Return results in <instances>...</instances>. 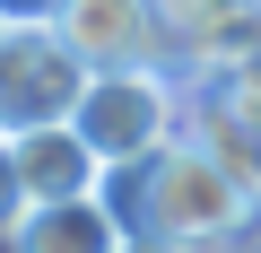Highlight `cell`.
<instances>
[{"label":"cell","instance_id":"6da1fadb","mask_svg":"<svg viewBox=\"0 0 261 253\" xmlns=\"http://www.w3.org/2000/svg\"><path fill=\"white\" fill-rule=\"evenodd\" d=\"M140 210V227H166L183 244H209V253H235L261 236V192L209 149V140H174L166 157H148L140 175H105V201Z\"/></svg>","mask_w":261,"mask_h":253},{"label":"cell","instance_id":"7a4b0ae2","mask_svg":"<svg viewBox=\"0 0 261 253\" xmlns=\"http://www.w3.org/2000/svg\"><path fill=\"white\" fill-rule=\"evenodd\" d=\"M79 131L96 140V157L113 175H140L148 157H166L174 140H192V79L174 61H122L96 70L79 96Z\"/></svg>","mask_w":261,"mask_h":253},{"label":"cell","instance_id":"3957f363","mask_svg":"<svg viewBox=\"0 0 261 253\" xmlns=\"http://www.w3.org/2000/svg\"><path fill=\"white\" fill-rule=\"evenodd\" d=\"M87 61L70 53V35L53 18H27L0 35V131H44V122H79L87 96Z\"/></svg>","mask_w":261,"mask_h":253},{"label":"cell","instance_id":"277c9868","mask_svg":"<svg viewBox=\"0 0 261 253\" xmlns=\"http://www.w3.org/2000/svg\"><path fill=\"white\" fill-rule=\"evenodd\" d=\"M53 27L70 35V53L87 70H122V61H166V35L148 18V0H61Z\"/></svg>","mask_w":261,"mask_h":253},{"label":"cell","instance_id":"5b68a950","mask_svg":"<svg viewBox=\"0 0 261 253\" xmlns=\"http://www.w3.org/2000/svg\"><path fill=\"white\" fill-rule=\"evenodd\" d=\"M18 140V175H27V201H87L105 192V157L79 122H44V131H9Z\"/></svg>","mask_w":261,"mask_h":253},{"label":"cell","instance_id":"8992f818","mask_svg":"<svg viewBox=\"0 0 261 253\" xmlns=\"http://www.w3.org/2000/svg\"><path fill=\"white\" fill-rule=\"evenodd\" d=\"M122 210L105 201V192H87V201H35L27 210V227L9 236V253H122Z\"/></svg>","mask_w":261,"mask_h":253},{"label":"cell","instance_id":"52a82bcc","mask_svg":"<svg viewBox=\"0 0 261 253\" xmlns=\"http://www.w3.org/2000/svg\"><path fill=\"white\" fill-rule=\"evenodd\" d=\"M235 9H244V0H148V18H157V35H166V61H174V70H183Z\"/></svg>","mask_w":261,"mask_h":253},{"label":"cell","instance_id":"ba28073f","mask_svg":"<svg viewBox=\"0 0 261 253\" xmlns=\"http://www.w3.org/2000/svg\"><path fill=\"white\" fill-rule=\"evenodd\" d=\"M200 87H218V96L244 113V131H252V149H261V53H252L244 70H226V79H200Z\"/></svg>","mask_w":261,"mask_h":253},{"label":"cell","instance_id":"9c48e42d","mask_svg":"<svg viewBox=\"0 0 261 253\" xmlns=\"http://www.w3.org/2000/svg\"><path fill=\"white\" fill-rule=\"evenodd\" d=\"M27 210H35V201H27V175H18V140L0 131V244L27 227Z\"/></svg>","mask_w":261,"mask_h":253},{"label":"cell","instance_id":"30bf717a","mask_svg":"<svg viewBox=\"0 0 261 253\" xmlns=\"http://www.w3.org/2000/svg\"><path fill=\"white\" fill-rule=\"evenodd\" d=\"M122 253H209V244H183V236H166V227H130Z\"/></svg>","mask_w":261,"mask_h":253},{"label":"cell","instance_id":"8fae6325","mask_svg":"<svg viewBox=\"0 0 261 253\" xmlns=\"http://www.w3.org/2000/svg\"><path fill=\"white\" fill-rule=\"evenodd\" d=\"M61 9V0H0V18H9V27H27V18H53Z\"/></svg>","mask_w":261,"mask_h":253},{"label":"cell","instance_id":"7c38bea8","mask_svg":"<svg viewBox=\"0 0 261 253\" xmlns=\"http://www.w3.org/2000/svg\"><path fill=\"white\" fill-rule=\"evenodd\" d=\"M0 35H9V18H0Z\"/></svg>","mask_w":261,"mask_h":253}]
</instances>
